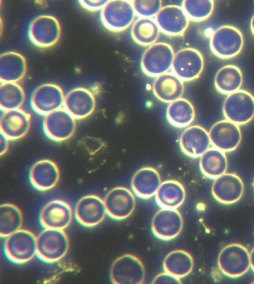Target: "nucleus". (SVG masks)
Wrapping results in <instances>:
<instances>
[{
	"label": "nucleus",
	"instance_id": "obj_39",
	"mask_svg": "<svg viewBox=\"0 0 254 284\" xmlns=\"http://www.w3.org/2000/svg\"><path fill=\"white\" fill-rule=\"evenodd\" d=\"M0 155H4L7 151L9 145V139L3 134L0 133Z\"/></svg>",
	"mask_w": 254,
	"mask_h": 284
},
{
	"label": "nucleus",
	"instance_id": "obj_10",
	"mask_svg": "<svg viewBox=\"0 0 254 284\" xmlns=\"http://www.w3.org/2000/svg\"><path fill=\"white\" fill-rule=\"evenodd\" d=\"M64 97L63 89L58 85L43 84L33 92L31 98V107L37 113L46 115L63 108Z\"/></svg>",
	"mask_w": 254,
	"mask_h": 284
},
{
	"label": "nucleus",
	"instance_id": "obj_28",
	"mask_svg": "<svg viewBox=\"0 0 254 284\" xmlns=\"http://www.w3.org/2000/svg\"><path fill=\"white\" fill-rule=\"evenodd\" d=\"M228 161L225 152L215 148H209L201 156L200 168L206 176L216 178L226 172Z\"/></svg>",
	"mask_w": 254,
	"mask_h": 284
},
{
	"label": "nucleus",
	"instance_id": "obj_6",
	"mask_svg": "<svg viewBox=\"0 0 254 284\" xmlns=\"http://www.w3.org/2000/svg\"><path fill=\"white\" fill-rule=\"evenodd\" d=\"M172 47L165 43H157L143 53L141 66L143 72L151 76H158L168 72L172 67L174 57Z\"/></svg>",
	"mask_w": 254,
	"mask_h": 284
},
{
	"label": "nucleus",
	"instance_id": "obj_42",
	"mask_svg": "<svg viewBox=\"0 0 254 284\" xmlns=\"http://www.w3.org/2000/svg\"><path fill=\"white\" fill-rule=\"evenodd\" d=\"M253 185H254V183H253Z\"/></svg>",
	"mask_w": 254,
	"mask_h": 284
},
{
	"label": "nucleus",
	"instance_id": "obj_12",
	"mask_svg": "<svg viewBox=\"0 0 254 284\" xmlns=\"http://www.w3.org/2000/svg\"><path fill=\"white\" fill-rule=\"evenodd\" d=\"M76 127V119L64 108L45 115L43 120L45 133L55 141H63L70 138L74 134Z\"/></svg>",
	"mask_w": 254,
	"mask_h": 284
},
{
	"label": "nucleus",
	"instance_id": "obj_31",
	"mask_svg": "<svg viewBox=\"0 0 254 284\" xmlns=\"http://www.w3.org/2000/svg\"><path fill=\"white\" fill-rule=\"evenodd\" d=\"M167 116L172 125L183 127L188 126L193 121L195 111L189 100L181 98L169 104L167 110Z\"/></svg>",
	"mask_w": 254,
	"mask_h": 284
},
{
	"label": "nucleus",
	"instance_id": "obj_35",
	"mask_svg": "<svg viewBox=\"0 0 254 284\" xmlns=\"http://www.w3.org/2000/svg\"><path fill=\"white\" fill-rule=\"evenodd\" d=\"M212 0H185L182 8L189 19L201 21L208 18L214 9Z\"/></svg>",
	"mask_w": 254,
	"mask_h": 284
},
{
	"label": "nucleus",
	"instance_id": "obj_14",
	"mask_svg": "<svg viewBox=\"0 0 254 284\" xmlns=\"http://www.w3.org/2000/svg\"><path fill=\"white\" fill-rule=\"evenodd\" d=\"M73 211L66 201L56 199L47 203L40 213V224L45 228L64 230L71 224Z\"/></svg>",
	"mask_w": 254,
	"mask_h": 284
},
{
	"label": "nucleus",
	"instance_id": "obj_13",
	"mask_svg": "<svg viewBox=\"0 0 254 284\" xmlns=\"http://www.w3.org/2000/svg\"><path fill=\"white\" fill-rule=\"evenodd\" d=\"M104 203L107 214L114 219L121 220L128 218L133 213L136 199L129 189L118 186L107 194Z\"/></svg>",
	"mask_w": 254,
	"mask_h": 284
},
{
	"label": "nucleus",
	"instance_id": "obj_32",
	"mask_svg": "<svg viewBox=\"0 0 254 284\" xmlns=\"http://www.w3.org/2000/svg\"><path fill=\"white\" fill-rule=\"evenodd\" d=\"M23 223V215L20 209L11 203L2 204L0 206V235L7 237L20 229Z\"/></svg>",
	"mask_w": 254,
	"mask_h": 284
},
{
	"label": "nucleus",
	"instance_id": "obj_1",
	"mask_svg": "<svg viewBox=\"0 0 254 284\" xmlns=\"http://www.w3.org/2000/svg\"><path fill=\"white\" fill-rule=\"evenodd\" d=\"M69 247L64 230L45 228L37 237L36 255L44 262L54 263L63 259Z\"/></svg>",
	"mask_w": 254,
	"mask_h": 284
},
{
	"label": "nucleus",
	"instance_id": "obj_7",
	"mask_svg": "<svg viewBox=\"0 0 254 284\" xmlns=\"http://www.w3.org/2000/svg\"><path fill=\"white\" fill-rule=\"evenodd\" d=\"M244 45L241 31L232 26H223L212 34L210 46L212 52L222 58H229L238 55Z\"/></svg>",
	"mask_w": 254,
	"mask_h": 284
},
{
	"label": "nucleus",
	"instance_id": "obj_4",
	"mask_svg": "<svg viewBox=\"0 0 254 284\" xmlns=\"http://www.w3.org/2000/svg\"><path fill=\"white\" fill-rule=\"evenodd\" d=\"M135 12L132 3L127 0H108L101 9L100 17L103 25L114 32L123 31L133 23Z\"/></svg>",
	"mask_w": 254,
	"mask_h": 284
},
{
	"label": "nucleus",
	"instance_id": "obj_22",
	"mask_svg": "<svg viewBox=\"0 0 254 284\" xmlns=\"http://www.w3.org/2000/svg\"><path fill=\"white\" fill-rule=\"evenodd\" d=\"M60 172L58 165L49 159H43L34 163L29 172L32 185L40 191L53 188L58 183Z\"/></svg>",
	"mask_w": 254,
	"mask_h": 284
},
{
	"label": "nucleus",
	"instance_id": "obj_20",
	"mask_svg": "<svg viewBox=\"0 0 254 284\" xmlns=\"http://www.w3.org/2000/svg\"><path fill=\"white\" fill-rule=\"evenodd\" d=\"M155 20L160 30L173 36L182 35L189 24V18L182 7L174 5L162 7Z\"/></svg>",
	"mask_w": 254,
	"mask_h": 284
},
{
	"label": "nucleus",
	"instance_id": "obj_18",
	"mask_svg": "<svg viewBox=\"0 0 254 284\" xmlns=\"http://www.w3.org/2000/svg\"><path fill=\"white\" fill-rule=\"evenodd\" d=\"M64 108L75 119H83L90 115L96 107L93 93L88 89L77 87L65 95Z\"/></svg>",
	"mask_w": 254,
	"mask_h": 284
},
{
	"label": "nucleus",
	"instance_id": "obj_5",
	"mask_svg": "<svg viewBox=\"0 0 254 284\" xmlns=\"http://www.w3.org/2000/svg\"><path fill=\"white\" fill-rule=\"evenodd\" d=\"M223 111L227 119L237 125L250 122L254 117V97L244 90H238L225 99Z\"/></svg>",
	"mask_w": 254,
	"mask_h": 284
},
{
	"label": "nucleus",
	"instance_id": "obj_8",
	"mask_svg": "<svg viewBox=\"0 0 254 284\" xmlns=\"http://www.w3.org/2000/svg\"><path fill=\"white\" fill-rule=\"evenodd\" d=\"M110 276L115 284H141L145 279V268L137 257L126 254L114 262Z\"/></svg>",
	"mask_w": 254,
	"mask_h": 284
},
{
	"label": "nucleus",
	"instance_id": "obj_33",
	"mask_svg": "<svg viewBox=\"0 0 254 284\" xmlns=\"http://www.w3.org/2000/svg\"><path fill=\"white\" fill-rule=\"evenodd\" d=\"M160 30L155 20L151 18L140 17L134 22L131 28V35L138 44L151 46L157 40Z\"/></svg>",
	"mask_w": 254,
	"mask_h": 284
},
{
	"label": "nucleus",
	"instance_id": "obj_9",
	"mask_svg": "<svg viewBox=\"0 0 254 284\" xmlns=\"http://www.w3.org/2000/svg\"><path fill=\"white\" fill-rule=\"evenodd\" d=\"M31 42L40 48H49L59 40L61 27L58 20L53 16L41 15L31 22L28 30Z\"/></svg>",
	"mask_w": 254,
	"mask_h": 284
},
{
	"label": "nucleus",
	"instance_id": "obj_21",
	"mask_svg": "<svg viewBox=\"0 0 254 284\" xmlns=\"http://www.w3.org/2000/svg\"><path fill=\"white\" fill-rule=\"evenodd\" d=\"M31 114L21 109L4 111L0 120V133L9 140L23 137L31 126Z\"/></svg>",
	"mask_w": 254,
	"mask_h": 284
},
{
	"label": "nucleus",
	"instance_id": "obj_2",
	"mask_svg": "<svg viewBox=\"0 0 254 284\" xmlns=\"http://www.w3.org/2000/svg\"><path fill=\"white\" fill-rule=\"evenodd\" d=\"M37 237L31 231L20 229L6 237L4 251L7 258L16 264H23L36 255Z\"/></svg>",
	"mask_w": 254,
	"mask_h": 284
},
{
	"label": "nucleus",
	"instance_id": "obj_29",
	"mask_svg": "<svg viewBox=\"0 0 254 284\" xmlns=\"http://www.w3.org/2000/svg\"><path fill=\"white\" fill-rule=\"evenodd\" d=\"M164 271L178 278L188 275L193 267V260L190 253L182 249L170 252L163 262Z\"/></svg>",
	"mask_w": 254,
	"mask_h": 284
},
{
	"label": "nucleus",
	"instance_id": "obj_11",
	"mask_svg": "<svg viewBox=\"0 0 254 284\" xmlns=\"http://www.w3.org/2000/svg\"><path fill=\"white\" fill-rule=\"evenodd\" d=\"M203 67V56L195 49H183L174 55L172 70L173 73L183 81H190L197 78Z\"/></svg>",
	"mask_w": 254,
	"mask_h": 284
},
{
	"label": "nucleus",
	"instance_id": "obj_17",
	"mask_svg": "<svg viewBox=\"0 0 254 284\" xmlns=\"http://www.w3.org/2000/svg\"><path fill=\"white\" fill-rule=\"evenodd\" d=\"M209 135L214 147L224 152L235 150L242 139L239 125L228 119L216 122L210 128Z\"/></svg>",
	"mask_w": 254,
	"mask_h": 284
},
{
	"label": "nucleus",
	"instance_id": "obj_15",
	"mask_svg": "<svg viewBox=\"0 0 254 284\" xmlns=\"http://www.w3.org/2000/svg\"><path fill=\"white\" fill-rule=\"evenodd\" d=\"M183 225V217L177 209L162 208L153 218L152 230L158 238L168 240L180 234Z\"/></svg>",
	"mask_w": 254,
	"mask_h": 284
},
{
	"label": "nucleus",
	"instance_id": "obj_27",
	"mask_svg": "<svg viewBox=\"0 0 254 284\" xmlns=\"http://www.w3.org/2000/svg\"><path fill=\"white\" fill-rule=\"evenodd\" d=\"M155 195L156 203L161 208L177 209L184 203L186 191L180 182L168 180L161 183Z\"/></svg>",
	"mask_w": 254,
	"mask_h": 284
},
{
	"label": "nucleus",
	"instance_id": "obj_38",
	"mask_svg": "<svg viewBox=\"0 0 254 284\" xmlns=\"http://www.w3.org/2000/svg\"><path fill=\"white\" fill-rule=\"evenodd\" d=\"M181 283L180 278H177L165 271L158 274L152 282V284H179Z\"/></svg>",
	"mask_w": 254,
	"mask_h": 284
},
{
	"label": "nucleus",
	"instance_id": "obj_3",
	"mask_svg": "<svg viewBox=\"0 0 254 284\" xmlns=\"http://www.w3.org/2000/svg\"><path fill=\"white\" fill-rule=\"evenodd\" d=\"M218 265L221 272L227 276L241 277L250 268V253L248 249L241 244H229L219 253Z\"/></svg>",
	"mask_w": 254,
	"mask_h": 284
},
{
	"label": "nucleus",
	"instance_id": "obj_37",
	"mask_svg": "<svg viewBox=\"0 0 254 284\" xmlns=\"http://www.w3.org/2000/svg\"><path fill=\"white\" fill-rule=\"evenodd\" d=\"M106 0H80L79 4L85 9L90 11L101 10L107 3Z\"/></svg>",
	"mask_w": 254,
	"mask_h": 284
},
{
	"label": "nucleus",
	"instance_id": "obj_16",
	"mask_svg": "<svg viewBox=\"0 0 254 284\" xmlns=\"http://www.w3.org/2000/svg\"><path fill=\"white\" fill-rule=\"evenodd\" d=\"M107 214L104 200L94 194L81 198L75 208L77 221L83 226L92 227L101 223Z\"/></svg>",
	"mask_w": 254,
	"mask_h": 284
},
{
	"label": "nucleus",
	"instance_id": "obj_25",
	"mask_svg": "<svg viewBox=\"0 0 254 284\" xmlns=\"http://www.w3.org/2000/svg\"><path fill=\"white\" fill-rule=\"evenodd\" d=\"M156 97L166 103L181 98L184 92L183 81L173 73L167 72L157 77L153 84Z\"/></svg>",
	"mask_w": 254,
	"mask_h": 284
},
{
	"label": "nucleus",
	"instance_id": "obj_26",
	"mask_svg": "<svg viewBox=\"0 0 254 284\" xmlns=\"http://www.w3.org/2000/svg\"><path fill=\"white\" fill-rule=\"evenodd\" d=\"M161 183L158 171L152 167H147L139 169L135 173L132 179L131 186L138 196L147 199L156 194Z\"/></svg>",
	"mask_w": 254,
	"mask_h": 284
},
{
	"label": "nucleus",
	"instance_id": "obj_23",
	"mask_svg": "<svg viewBox=\"0 0 254 284\" xmlns=\"http://www.w3.org/2000/svg\"><path fill=\"white\" fill-rule=\"evenodd\" d=\"M211 144L208 132L202 127L193 125L187 128L180 137V146L187 155L196 158L201 156Z\"/></svg>",
	"mask_w": 254,
	"mask_h": 284
},
{
	"label": "nucleus",
	"instance_id": "obj_30",
	"mask_svg": "<svg viewBox=\"0 0 254 284\" xmlns=\"http://www.w3.org/2000/svg\"><path fill=\"white\" fill-rule=\"evenodd\" d=\"M243 80L242 73L238 67L234 65H227L217 71L214 83L218 91L229 95L239 90Z\"/></svg>",
	"mask_w": 254,
	"mask_h": 284
},
{
	"label": "nucleus",
	"instance_id": "obj_41",
	"mask_svg": "<svg viewBox=\"0 0 254 284\" xmlns=\"http://www.w3.org/2000/svg\"><path fill=\"white\" fill-rule=\"evenodd\" d=\"M251 29L253 34L254 35V15L252 17L251 20Z\"/></svg>",
	"mask_w": 254,
	"mask_h": 284
},
{
	"label": "nucleus",
	"instance_id": "obj_19",
	"mask_svg": "<svg viewBox=\"0 0 254 284\" xmlns=\"http://www.w3.org/2000/svg\"><path fill=\"white\" fill-rule=\"evenodd\" d=\"M244 191L242 179L233 173H225L215 178L212 186V193L219 202L230 204L239 201Z\"/></svg>",
	"mask_w": 254,
	"mask_h": 284
},
{
	"label": "nucleus",
	"instance_id": "obj_34",
	"mask_svg": "<svg viewBox=\"0 0 254 284\" xmlns=\"http://www.w3.org/2000/svg\"><path fill=\"white\" fill-rule=\"evenodd\" d=\"M25 100L23 88L16 82H0V108L3 111L20 109Z\"/></svg>",
	"mask_w": 254,
	"mask_h": 284
},
{
	"label": "nucleus",
	"instance_id": "obj_40",
	"mask_svg": "<svg viewBox=\"0 0 254 284\" xmlns=\"http://www.w3.org/2000/svg\"><path fill=\"white\" fill-rule=\"evenodd\" d=\"M250 264L252 269L254 271V247L250 253Z\"/></svg>",
	"mask_w": 254,
	"mask_h": 284
},
{
	"label": "nucleus",
	"instance_id": "obj_36",
	"mask_svg": "<svg viewBox=\"0 0 254 284\" xmlns=\"http://www.w3.org/2000/svg\"><path fill=\"white\" fill-rule=\"evenodd\" d=\"M131 3L135 14L141 17L151 18L156 16L161 9L162 1L160 0H134Z\"/></svg>",
	"mask_w": 254,
	"mask_h": 284
},
{
	"label": "nucleus",
	"instance_id": "obj_24",
	"mask_svg": "<svg viewBox=\"0 0 254 284\" xmlns=\"http://www.w3.org/2000/svg\"><path fill=\"white\" fill-rule=\"evenodd\" d=\"M27 71L24 57L16 52L3 53L0 56V82L17 83L24 77Z\"/></svg>",
	"mask_w": 254,
	"mask_h": 284
}]
</instances>
